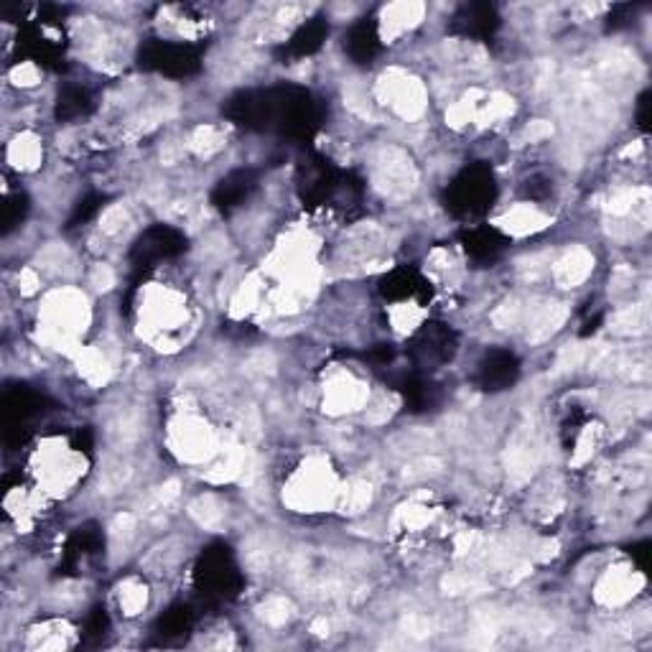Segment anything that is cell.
I'll use <instances>...</instances> for the list:
<instances>
[{"label": "cell", "mask_w": 652, "mask_h": 652, "mask_svg": "<svg viewBox=\"0 0 652 652\" xmlns=\"http://www.w3.org/2000/svg\"><path fill=\"white\" fill-rule=\"evenodd\" d=\"M227 120L250 133H275L291 143H312L324 122V105L298 85L240 89L222 105Z\"/></svg>", "instance_id": "1"}, {"label": "cell", "mask_w": 652, "mask_h": 652, "mask_svg": "<svg viewBox=\"0 0 652 652\" xmlns=\"http://www.w3.org/2000/svg\"><path fill=\"white\" fill-rule=\"evenodd\" d=\"M365 184L355 174L339 171L329 159L319 153H306L296 166V194L306 209H319L334 204L339 197H347L349 207L362 202Z\"/></svg>", "instance_id": "2"}, {"label": "cell", "mask_w": 652, "mask_h": 652, "mask_svg": "<svg viewBox=\"0 0 652 652\" xmlns=\"http://www.w3.org/2000/svg\"><path fill=\"white\" fill-rule=\"evenodd\" d=\"M497 176L489 163L475 161L456 171L444 189V207L456 219H479L495 207Z\"/></svg>", "instance_id": "3"}, {"label": "cell", "mask_w": 652, "mask_h": 652, "mask_svg": "<svg viewBox=\"0 0 652 652\" xmlns=\"http://www.w3.org/2000/svg\"><path fill=\"white\" fill-rule=\"evenodd\" d=\"M194 589L209 605L235 601L244 589V574L240 570L235 551L227 543H211L199 553L194 564Z\"/></svg>", "instance_id": "4"}, {"label": "cell", "mask_w": 652, "mask_h": 652, "mask_svg": "<svg viewBox=\"0 0 652 652\" xmlns=\"http://www.w3.org/2000/svg\"><path fill=\"white\" fill-rule=\"evenodd\" d=\"M204 52L199 44L169 39H145L138 48V67L169 79H189L202 72Z\"/></svg>", "instance_id": "5"}, {"label": "cell", "mask_w": 652, "mask_h": 652, "mask_svg": "<svg viewBox=\"0 0 652 652\" xmlns=\"http://www.w3.org/2000/svg\"><path fill=\"white\" fill-rule=\"evenodd\" d=\"M62 19H64V8L59 6L41 8L39 19L21 31L19 36L21 54L29 56L31 62H36L39 67L62 69L64 48H67V44L62 41Z\"/></svg>", "instance_id": "6"}, {"label": "cell", "mask_w": 652, "mask_h": 652, "mask_svg": "<svg viewBox=\"0 0 652 652\" xmlns=\"http://www.w3.org/2000/svg\"><path fill=\"white\" fill-rule=\"evenodd\" d=\"M456 352H459V334L444 322H426L405 345L408 362L413 370L426 374L454 362Z\"/></svg>", "instance_id": "7"}, {"label": "cell", "mask_w": 652, "mask_h": 652, "mask_svg": "<svg viewBox=\"0 0 652 652\" xmlns=\"http://www.w3.org/2000/svg\"><path fill=\"white\" fill-rule=\"evenodd\" d=\"M189 250V240L182 230L171 225H151L149 230L138 235L133 248H130V268L135 275L151 273L161 260H174Z\"/></svg>", "instance_id": "8"}, {"label": "cell", "mask_w": 652, "mask_h": 652, "mask_svg": "<svg viewBox=\"0 0 652 652\" xmlns=\"http://www.w3.org/2000/svg\"><path fill=\"white\" fill-rule=\"evenodd\" d=\"M46 395H41L34 388H13L3 395V415H6V442H23L21 431H29L31 423L41 419L48 411Z\"/></svg>", "instance_id": "9"}, {"label": "cell", "mask_w": 652, "mask_h": 652, "mask_svg": "<svg viewBox=\"0 0 652 652\" xmlns=\"http://www.w3.org/2000/svg\"><path fill=\"white\" fill-rule=\"evenodd\" d=\"M520 372H523V362H520V357L512 349L492 347L477 362L475 385L482 393H504V390L515 388Z\"/></svg>", "instance_id": "10"}, {"label": "cell", "mask_w": 652, "mask_h": 652, "mask_svg": "<svg viewBox=\"0 0 652 652\" xmlns=\"http://www.w3.org/2000/svg\"><path fill=\"white\" fill-rule=\"evenodd\" d=\"M378 293L382 301H390V304L413 301V304L426 306L428 301L434 298V283H431L415 265H398L390 273L382 275L378 283Z\"/></svg>", "instance_id": "11"}, {"label": "cell", "mask_w": 652, "mask_h": 652, "mask_svg": "<svg viewBox=\"0 0 652 652\" xmlns=\"http://www.w3.org/2000/svg\"><path fill=\"white\" fill-rule=\"evenodd\" d=\"M502 26V15L492 3H464L448 19V34L489 41Z\"/></svg>", "instance_id": "12"}, {"label": "cell", "mask_w": 652, "mask_h": 652, "mask_svg": "<svg viewBox=\"0 0 652 652\" xmlns=\"http://www.w3.org/2000/svg\"><path fill=\"white\" fill-rule=\"evenodd\" d=\"M390 385L403 395L405 408L411 413L436 411V408L444 403L442 385H438V382L426 372H419V370L401 372L395 374V378H390Z\"/></svg>", "instance_id": "13"}, {"label": "cell", "mask_w": 652, "mask_h": 652, "mask_svg": "<svg viewBox=\"0 0 652 652\" xmlns=\"http://www.w3.org/2000/svg\"><path fill=\"white\" fill-rule=\"evenodd\" d=\"M258 171L256 169H235L230 174L219 178L215 184V189L209 194V202L211 207L225 211V215H230V211L240 209L244 202H248L252 194L258 189Z\"/></svg>", "instance_id": "14"}, {"label": "cell", "mask_w": 652, "mask_h": 652, "mask_svg": "<svg viewBox=\"0 0 652 652\" xmlns=\"http://www.w3.org/2000/svg\"><path fill=\"white\" fill-rule=\"evenodd\" d=\"M345 54L355 67H370V64L378 62L382 54V39H380V26L372 15H365V19L355 21L349 31L345 34Z\"/></svg>", "instance_id": "15"}, {"label": "cell", "mask_w": 652, "mask_h": 652, "mask_svg": "<svg viewBox=\"0 0 652 652\" xmlns=\"http://www.w3.org/2000/svg\"><path fill=\"white\" fill-rule=\"evenodd\" d=\"M459 242L464 252H467L475 263H495V260H500L512 244L508 235L489 225L467 227V230L461 232Z\"/></svg>", "instance_id": "16"}, {"label": "cell", "mask_w": 652, "mask_h": 652, "mask_svg": "<svg viewBox=\"0 0 652 652\" xmlns=\"http://www.w3.org/2000/svg\"><path fill=\"white\" fill-rule=\"evenodd\" d=\"M332 26L326 15H314L301 23V26L293 31L291 39L281 46V54L285 59H304V56H312L324 46V41L329 39Z\"/></svg>", "instance_id": "17"}, {"label": "cell", "mask_w": 652, "mask_h": 652, "mask_svg": "<svg viewBox=\"0 0 652 652\" xmlns=\"http://www.w3.org/2000/svg\"><path fill=\"white\" fill-rule=\"evenodd\" d=\"M105 548V535L102 530L95 523L79 525L75 533L69 535L67 548H64V561H62V574H75L82 561L100 556Z\"/></svg>", "instance_id": "18"}, {"label": "cell", "mask_w": 652, "mask_h": 652, "mask_svg": "<svg viewBox=\"0 0 652 652\" xmlns=\"http://www.w3.org/2000/svg\"><path fill=\"white\" fill-rule=\"evenodd\" d=\"M194 622H197L194 609L189 605H184V601H178V605H171L156 619L153 632H156L161 645H178V642H184L186 638H189L192 630H194Z\"/></svg>", "instance_id": "19"}, {"label": "cell", "mask_w": 652, "mask_h": 652, "mask_svg": "<svg viewBox=\"0 0 652 652\" xmlns=\"http://www.w3.org/2000/svg\"><path fill=\"white\" fill-rule=\"evenodd\" d=\"M95 112V95L82 85H64L56 93L54 118L59 122H75Z\"/></svg>", "instance_id": "20"}, {"label": "cell", "mask_w": 652, "mask_h": 652, "mask_svg": "<svg viewBox=\"0 0 652 652\" xmlns=\"http://www.w3.org/2000/svg\"><path fill=\"white\" fill-rule=\"evenodd\" d=\"M110 632V615L102 605L89 609L85 619V627H82V638H85L87 645H100V642L108 638Z\"/></svg>", "instance_id": "21"}, {"label": "cell", "mask_w": 652, "mask_h": 652, "mask_svg": "<svg viewBox=\"0 0 652 652\" xmlns=\"http://www.w3.org/2000/svg\"><path fill=\"white\" fill-rule=\"evenodd\" d=\"M29 197L23 192H15V194H8L6 204H3V232H13L15 227H19L23 219L29 217Z\"/></svg>", "instance_id": "22"}, {"label": "cell", "mask_w": 652, "mask_h": 652, "mask_svg": "<svg viewBox=\"0 0 652 652\" xmlns=\"http://www.w3.org/2000/svg\"><path fill=\"white\" fill-rule=\"evenodd\" d=\"M105 202H108L105 194H87L85 199H79L75 204V209H72L69 219H67V230H75V227L89 222V219H93L97 211L105 207Z\"/></svg>", "instance_id": "23"}, {"label": "cell", "mask_w": 652, "mask_h": 652, "mask_svg": "<svg viewBox=\"0 0 652 652\" xmlns=\"http://www.w3.org/2000/svg\"><path fill=\"white\" fill-rule=\"evenodd\" d=\"M553 192V182L548 176H530L523 182V199H530V202H545L551 197Z\"/></svg>", "instance_id": "24"}, {"label": "cell", "mask_w": 652, "mask_h": 652, "mask_svg": "<svg viewBox=\"0 0 652 652\" xmlns=\"http://www.w3.org/2000/svg\"><path fill=\"white\" fill-rule=\"evenodd\" d=\"M634 6H615L607 15V31H622L632 23Z\"/></svg>", "instance_id": "25"}, {"label": "cell", "mask_w": 652, "mask_h": 652, "mask_svg": "<svg viewBox=\"0 0 652 652\" xmlns=\"http://www.w3.org/2000/svg\"><path fill=\"white\" fill-rule=\"evenodd\" d=\"M634 126H638L642 133H648L650 130V89H645L638 97V110H634Z\"/></svg>", "instance_id": "26"}, {"label": "cell", "mask_w": 652, "mask_h": 652, "mask_svg": "<svg viewBox=\"0 0 652 652\" xmlns=\"http://www.w3.org/2000/svg\"><path fill=\"white\" fill-rule=\"evenodd\" d=\"M627 553H630V558L634 561V564L640 566V570H648L650 568V543L648 541L632 543L630 548H627Z\"/></svg>", "instance_id": "27"}, {"label": "cell", "mask_w": 652, "mask_h": 652, "mask_svg": "<svg viewBox=\"0 0 652 652\" xmlns=\"http://www.w3.org/2000/svg\"><path fill=\"white\" fill-rule=\"evenodd\" d=\"M599 324H601V314L597 316V319L586 322V326H584V329H582V334H584V337H589V334H594V332H597V329H599Z\"/></svg>", "instance_id": "28"}]
</instances>
